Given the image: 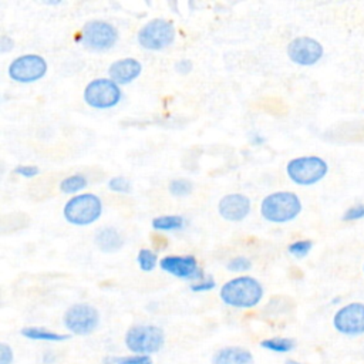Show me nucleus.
<instances>
[{
	"instance_id": "obj_1",
	"label": "nucleus",
	"mask_w": 364,
	"mask_h": 364,
	"mask_svg": "<svg viewBox=\"0 0 364 364\" xmlns=\"http://www.w3.org/2000/svg\"><path fill=\"white\" fill-rule=\"evenodd\" d=\"M264 294L262 283L252 276H236L225 282L219 290L220 300L235 309H252L257 306Z\"/></svg>"
},
{
	"instance_id": "obj_2",
	"label": "nucleus",
	"mask_w": 364,
	"mask_h": 364,
	"mask_svg": "<svg viewBox=\"0 0 364 364\" xmlns=\"http://www.w3.org/2000/svg\"><path fill=\"white\" fill-rule=\"evenodd\" d=\"M303 209L301 199L291 191H276L266 195L259 206L260 216L272 223H287Z\"/></svg>"
},
{
	"instance_id": "obj_3",
	"label": "nucleus",
	"mask_w": 364,
	"mask_h": 364,
	"mask_svg": "<svg viewBox=\"0 0 364 364\" xmlns=\"http://www.w3.org/2000/svg\"><path fill=\"white\" fill-rule=\"evenodd\" d=\"M102 209L101 198L87 192L71 196L63 208V215L70 225L88 226L101 218Z\"/></svg>"
},
{
	"instance_id": "obj_4",
	"label": "nucleus",
	"mask_w": 364,
	"mask_h": 364,
	"mask_svg": "<svg viewBox=\"0 0 364 364\" xmlns=\"http://www.w3.org/2000/svg\"><path fill=\"white\" fill-rule=\"evenodd\" d=\"M328 172V164L318 155H301L286 164V173L291 182L300 186H311L320 182Z\"/></svg>"
},
{
	"instance_id": "obj_5",
	"label": "nucleus",
	"mask_w": 364,
	"mask_h": 364,
	"mask_svg": "<svg viewBox=\"0 0 364 364\" xmlns=\"http://www.w3.org/2000/svg\"><path fill=\"white\" fill-rule=\"evenodd\" d=\"M127 348L139 355L158 353L165 344V331L155 324H136L125 333Z\"/></svg>"
},
{
	"instance_id": "obj_6",
	"label": "nucleus",
	"mask_w": 364,
	"mask_h": 364,
	"mask_svg": "<svg viewBox=\"0 0 364 364\" xmlns=\"http://www.w3.org/2000/svg\"><path fill=\"white\" fill-rule=\"evenodd\" d=\"M176 37L173 21L162 17H155L146 21L136 33V41L144 50L161 51L169 47Z\"/></svg>"
},
{
	"instance_id": "obj_7",
	"label": "nucleus",
	"mask_w": 364,
	"mask_h": 364,
	"mask_svg": "<svg viewBox=\"0 0 364 364\" xmlns=\"http://www.w3.org/2000/svg\"><path fill=\"white\" fill-rule=\"evenodd\" d=\"M82 98L91 108L109 109L118 105L122 98V91L121 87L109 77H98L85 85Z\"/></svg>"
},
{
	"instance_id": "obj_8",
	"label": "nucleus",
	"mask_w": 364,
	"mask_h": 364,
	"mask_svg": "<svg viewBox=\"0 0 364 364\" xmlns=\"http://www.w3.org/2000/svg\"><path fill=\"white\" fill-rule=\"evenodd\" d=\"M118 30L105 20H90L81 28V44L91 51H108L118 41Z\"/></svg>"
},
{
	"instance_id": "obj_9",
	"label": "nucleus",
	"mask_w": 364,
	"mask_h": 364,
	"mask_svg": "<svg viewBox=\"0 0 364 364\" xmlns=\"http://www.w3.org/2000/svg\"><path fill=\"white\" fill-rule=\"evenodd\" d=\"M48 65L43 55L28 53L17 55L9 64V77L18 84H31L41 80L47 74Z\"/></svg>"
},
{
	"instance_id": "obj_10",
	"label": "nucleus",
	"mask_w": 364,
	"mask_h": 364,
	"mask_svg": "<svg viewBox=\"0 0 364 364\" xmlns=\"http://www.w3.org/2000/svg\"><path fill=\"white\" fill-rule=\"evenodd\" d=\"M64 327L75 336H88L100 324V311L90 303H75L63 316Z\"/></svg>"
},
{
	"instance_id": "obj_11",
	"label": "nucleus",
	"mask_w": 364,
	"mask_h": 364,
	"mask_svg": "<svg viewBox=\"0 0 364 364\" xmlns=\"http://www.w3.org/2000/svg\"><path fill=\"white\" fill-rule=\"evenodd\" d=\"M286 53L291 63L301 67H310L321 60L324 47L318 40L310 36H299L289 41Z\"/></svg>"
},
{
	"instance_id": "obj_12",
	"label": "nucleus",
	"mask_w": 364,
	"mask_h": 364,
	"mask_svg": "<svg viewBox=\"0 0 364 364\" xmlns=\"http://www.w3.org/2000/svg\"><path fill=\"white\" fill-rule=\"evenodd\" d=\"M159 267L178 279L198 282L205 277L203 270L198 264V260L192 255H168L159 259Z\"/></svg>"
},
{
	"instance_id": "obj_13",
	"label": "nucleus",
	"mask_w": 364,
	"mask_h": 364,
	"mask_svg": "<svg viewBox=\"0 0 364 364\" xmlns=\"http://www.w3.org/2000/svg\"><path fill=\"white\" fill-rule=\"evenodd\" d=\"M333 324L337 331L347 336H358L364 333V303L353 301L340 307L334 317Z\"/></svg>"
},
{
	"instance_id": "obj_14",
	"label": "nucleus",
	"mask_w": 364,
	"mask_h": 364,
	"mask_svg": "<svg viewBox=\"0 0 364 364\" xmlns=\"http://www.w3.org/2000/svg\"><path fill=\"white\" fill-rule=\"evenodd\" d=\"M250 210L252 202L245 193H228L218 202V212L228 222H240L247 218Z\"/></svg>"
},
{
	"instance_id": "obj_15",
	"label": "nucleus",
	"mask_w": 364,
	"mask_h": 364,
	"mask_svg": "<svg viewBox=\"0 0 364 364\" xmlns=\"http://www.w3.org/2000/svg\"><path fill=\"white\" fill-rule=\"evenodd\" d=\"M142 73V64L134 57H124L112 61L108 67V77L121 85H128L135 81Z\"/></svg>"
},
{
	"instance_id": "obj_16",
	"label": "nucleus",
	"mask_w": 364,
	"mask_h": 364,
	"mask_svg": "<svg viewBox=\"0 0 364 364\" xmlns=\"http://www.w3.org/2000/svg\"><path fill=\"white\" fill-rule=\"evenodd\" d=\"M212 364H255V358L245 347L228 346L219 348L212 355Z\"/></svg>"
},
{
	"instance_id": "obj_17",
	"label": "nucleus",
	"mask_w": 364,
	"mask_h": 364,
	"mask_svg": "<svg viewBox=\"0 0 364 364\" xmlns=\"http://www.w3.org/2000/svg\"><path fill=\"white\" fill-rule=\"evenodd\" d=\"M95 246L104 253H112L122 249L125 239L121 232L112 226L101 228L94 235Z\"/></svg>"
},
{
	"instance_id": "obj_18",
	"label": "nucleus",
	"mask_w": 364,
	"mask_h": 364,
	"mask_svg": "<svg viewBox=\"0 0 364 364\" xmlns=\"http://www.w3.org/2000/svg\"><path fill=\"white\" fill-rule=\"evenodd\" d=\"M21 336L28 338V340H34V341H51V343H58V341H65L70 338L68 334H61V333H55L51 331L48 328L44 327H37V326H27L23 327L20 330Z\"/></svg>"
},
{
	"instance_id": "obj_19",
	"label": "nucleus",
	"mask_w": 364,
	"mask_h": 364,
	"mask_svg": "<svg viewBox=\"0 0 364 364\" xmlns=\"http://www.w3.org/2000/svg\"><path fill=\"white\" fill-rule=\"evenodd\" d=\"M185 225H186V220L181 215H159V216H155L151 222L152 229L159 230V232L179 230Z\"/></svg>"
},
{
	"instance_id": "obj_20",
	"label": "nucleus",
	"mask_w": 364,
	"mask_h": 364,
	"mask_svg": "<svg viewBox=\"0 0 364 364\" xmlns=\"http://www.w3.org/2000/svg\"><path fill=\"white\" fill-rule=\"evenodd\" d=\"M87 185H88V181L82 173H73V175L61 179L58 188L63 193L74 196V195H78V192L84 191L87 188Z\"/></svg>"
},
{
	"instance_id": "obj_21",
	"label": "nucleus",
	"mask_w": 364,
	"mask_h": 364,
	"mask_svg": "<svg viewBox=\"0 0 364 364\" xmlns=\"http://www.w3.org/2000/svg\"><path fill=\"white\" fill-rule=\"evenodd\" d=\"M260 346L264 350H269V351H273V353H289L294 348L296 341L290 337L277 336V337H269V338L262 340Z\"/></svg>"
},
{
	"instance_id": "obj_22",
	"label": "nucleus",
	"mask_w": 364,
	"mask_h": 364,
	"mask_svg": "<svg viewBox=\"0 0 364 364\" xmlns=\"http://www.w3.org/2000/svg\"><path fill=\"white\" fill-rule=\"evenodd\" d=\"M136 263L142 272L149 273L159 264L158 255L152 249L142 247V249H139V252L136 255Z\"/></svg>"
},
{
	"instance_id": "obj_23",
	"label": "nucleus",
	"mask_w": 364,
	"mask_h": 364,
	"mask_svg": "<svg viewBox=\"0 0 364 364\" xmlns=\"http://www.w3.org/2000/svg\"><path fill=\"white\" fill-rule=\"evenodd\" d=\"M168 191L175 198H183V196H188L192 193L193 183H192V181H189L186 178H176L169 182Z\"/></svg>"
},
{
	"instance_id": "obj_24",
	"label": "nucleus",
	"mask_w": 364,
	"mask_h": 364,
	"mask_svg": "<svg viewBox=\"0 0 364 364\" xmlns=\"http://www.w3.org/2000/svg\"><path fill=\"white\" fill-rule=\"evenodd\" d=\"M313 245L314 243L311 239H299V240L291 242L287 246V252L297 259H303L310 253V250L313 249Z\"/></svg>"
},
{
	"instance_id": "obj_25",
	"label": "nucleus",
	"mask_w": 364,
	"mask_h": 364,
	"mask_svg": "<svg viewBox=\"0 0 364 364\" xmlns=\"http://www.w3.org/2000/svg\"><path fill=\"white\" fill-rule=\"evenodd\" d=\"M107 186L111 192H115V193H131L132 191V182L128 178L121 175L109 178L107 182Z\"/></svg>"
},
{
	"instance_id": "obj_26",
	"label": "nucleus",
	"mask_w": 364,
	"mask_h": 364,
	"mask_svg": "<svg viewBox=\"0 0 364 364\" xmlns=\"http://www.w3.org/2000/svg\"><path fill=\"white\" fill-rule=\"evenodd\" d=\"M226 269L233 273H245L252 269V260L246 256H235L226 263Z\"/></svg>"
},
{
	"instance_id": "obj_27",
	"label": "nucleus",
	"mask_w": 364,
	"mask_h": 364,
	"mask_svg": "<svg viewBox=\"0 0 364 364\" xmlns=\"http://www.w3.org/2000/svg\"><path fill=\"white\" fill-rule=\"evenodd\" d=\"M216 287V282L213 277L210 276H205L202 280H198V282H193L191 283L189 289L195 293H203V291H210Z\"/></svg>"
},
{
	"instance_id": "obj_28",
	"label": "nucleus",
	"mask_w": 364,
	"mask_h": 364,
	"mask_svg": "<svg viewBox=\"0 0 364 364\" xmlns=\"http://www.w3.org/2000/svg\"><path fill=\"white\" fill-rule=\"evenodd\" d=\"M364 218V203H357L350 206L344 213H343V220L351 222V220H358Z\"/></svg>"
},
{
	"instance_id": "obj_29",
	"label": "nucleus",
	"mask_w": 364,
	"mask_h": 364,
	"mask_svg": "<svg viewBox=\"0 0 364 364\" xmlns=\"http://www.w3.org/2000/svg\"><path fill=\"white\" fill-rule=\"evenodd\" d=\"M115 364H152V358L149 355H128V357H119Z\"/></svg>"
},
{
	"instance_id": "obj_30",
	"label": "nucleus",
	"mask_w": 364,
	"mask_h": 364,
	"mask_svg": "<svg viewBox=\"0 0 364 364\" xmlns=\"http://www.w3.org/2000/svg\"><path fill=\"white\" fill-rule=\"evenodd\" d=\"M14 173H17L23 178H34L40 173V169L36 165H17L14 168Z\"/></svg>"
},
{
	"instance_id": "obj_31",
	"label": "nucleus",
	"mask_w": 364,
	"mask_h": 364,
	"mask_svg": "<svg viewBox=\"0 0 364 364\" xmlns=\"http://www.w3.org/2000/svg\"><path fill=\"white\" fill-rule=\"evenodd\" d=\"M173 68H175V71H176L178 74L186 75V74H189V73L192 71L193 64H192V61H191L189 58H181V60H178V61L173 64Z\"/></svg>"
},
{
	"instance_id": "obj_32",
	"label": "nucleus",
	"mask_w": 364,
	"mask_h": 364,
	"mask_svg": "<svg viewBox=\"0 0 364 364\" xmlns=\"http://www.w3.org/2000/svg\"><path fill=\"white\" fill-rule=\"evenodd\" d=\"M14 360L13 350L9 344L0 343V364H11Z\"/></svg>"
},
{
	"instance_id": "obj_33",
	"label": "nucleus",
	"mask_w": 364,
	"mask_h": 364,
	"mask_svg": "<svg viewBox=\"0 0 364 364\" xmlns=\"http://www.w3.org/2000/svg\"><path fill=\"white\" fill-rule=\"evenodd\" d=\"M14 48V40L6 34L0 37V53L6 54Z\"/></svg>"
},
{
	"instance_id": "obj_34",
	"label": "nucleus",
	"mask_w": 364,
	"mask_h": 364,
	"mask_svg": "<svg viewBox=\"0 0 364 364\" xmlns=\"http://www.w3.org/2000/svg\"><path fill=\"white\" fill-rule=\"evenodd\" d=\"M284 364H301V363H297V361H294V360H287Z\"/></svg>"
},
{
	"instance_id": "obj_35",
	"label": "nucleus",
	"mask_w": 364,
	"mask_h": 364,
	"mask_svg": "<svg viewBox=\"0 0 364 364\" xmlns=\"http://www.w3.org/2000/svg\"><path fill=\"white\" fill-rule=\"evenodd\" d=\"M363 270H364V266H363Z\"/></svg>"
}]
</instances>
